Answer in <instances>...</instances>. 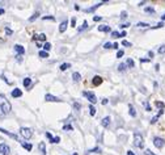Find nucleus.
<instances>
[{"label":"nucleus","instance_id":"nucleus-54","mask_svg":"<svg viewBox=\"0 0 165 155\" xmlns=\"http://www.w3.org/2000/svg\"><path fill=\"white\" fill-rule=\"evenodd\" d=\"M93 20H94V21H100V20H101V17H100V16H94Z\"/></svg>","mask_w":165,"mask_h":155},{"label":"nucleus","instance_id":"nucleus-43","mask_svg":"<svg viewBox=\"0 0 165 155\" xmlns=\"http://www.w3.org/2000/svg\"><path fill=\"white\" fill-rule=\"evenodd\" d=\"M163 26H164V24H163V23H159L156 26H153V29H160V28H163Z\"/></svg>","mask_w":165,"mask_h":155},{"label":"nucleus","instance_id":"nucleus-58","mask_svg":"<svg viewBox=\"0 0 165 155\" xmlns=\"http://www.w3.org/2000/svg\"><path fill=\"white\" fill-rule=\"evenodd\" d=\"M121 37H126V32H122V33H121Z\"/></svg>","mask_w":165,"mask_h":155},{"label":"nucleus","instance_id":"nucleus-9","mask_svg":"<svg viewBox=\"0 0 165 155\" xmlns=\"http://www.w3.org/2000/svg\"><path fill=\"white\" fill-rule=\"evenodd\" d=\"M67 25H68L67 20H64L63 23L59 25V32H60V33H64V32H66V29H67Z\"/></svg>","mask_w":165,"mask_h":155},{"label":"nucleus","instance_id":"nucleus-4","mask_svg":"<svg viewBox=\"0 0 165 155\" xmlns=\"http://www.w3.org/2000/svg\"><path fill=\"white\" fill-rule=\"evenodd\" d=\"M82 96H85L90 103H93V104L97 103V97H96V95H94L93 92H82Z\"/></svg>","mask_w":165,"mask_h":155},{"label":"nucleus","instance_id":"nucleus-47","mask_svg":"<svg viewBox=\"0 0 165 155\" xmlns=\"http://www.w3.org/2000/svg\"><path fill=\"white\" fill-rule=\"evenodd\" d=\"M4 117H5V113H4V112H3V109L0 108V118H4Z\"/></svg>","mask_w":165,"mask_h":155},{"label":"nucleus","instance_id":"nucleus-1","mask_svg":"<svg viewBox=\"0 0 165 155\" xmlns=\"http://www.w3.org/2000/svg\"><path fill=\"white\" fill-rule=\"evenodd\" d=\"M0 108L3 109V112L4 113H9L11 112V109H12V107H11V104L8 103V100L4 97L3 95H0Z\"/></svg>","mask_w":165,"mask_h":155},{"label":"nucleus","instance_id":"nucleus-37","mask_svg":"<svg viewBox=\"0 0 165 155\" xmlns=\"http://www.w3.org/2000/svg\"><path fill=\"white\" fill-rule=\"evenodd\" d=\"M159 53H160V54H164V53H165V46H164V45H163V46H160Z\"/></svg>","mask_w":165,"mask_h":155},{"label":"nucleus","instance_id":"nucleus-45","mask_svg":"<svg viewBox=\"0 0 165 155\" xmlns=\"http://www.w3.org/2000/svg\"><path fill=\"white\" fill-rule=\"evenodd\" d=\"M111 36L117 38V37H121V33H118V32H113V33H111Z\"/></svg>","mask_w":165,"mask_h":155},{"label":"nucleus","instance_id":"nucleus-60","mask_svg":"<svg viewBox=\"0 0 165 155\" xmlns=\"http://www.w3.org/2000/svg\"><path fill=\"white\" fill-rule=\"evenodd\" d=\"M161 20H165V15H163V16H161Z\"/></svg>","mask_w":165,"mask_h":155},{"label":"nucleus","instance_id":"nucleus-40","mask_svg":"<svg viewBox=\"0 0 165 155\" xmlns=\"http://www.w3.org/2000/svg\"><path fill=\"white\" fill-rule=\"evenodd\" d=\"M144 154H146V155H156V154H153V153H152L149 149H147L146 151H144Z\"/></svg>","mask_w":165,"mask_h":155},{"label":"nucleus","instance_id":"nucleus-35","mask_svg":"<svg viewBox=\"0 0 165 155\" xmlns=\"http://www.w3.org/2000/svg\"><path fill=\"white\" fill-rule=\"evenodd\" d=\"M122 45L126 46V47H130V46H131V43H130L128 41H125V39H123V41H122Z\"/></svg>","mask_w":165,"mask_h":155},{"label":"nucleus","instance_id":"nucleus-21","mask_svg":"<svg viewBox=\"0 0 165 155\" xmlns=\"http://www.w3.org/2000/svg\"><path fill=\"white\" fill-rule=\"evenodd\" d=\"M30 84H32V79H30V78H25V79H24V87L28 88Z\"/></svg>","mask_w":165,"mask_h":155},{"label":"nucleus","instance_id":"nucleus-52","mask_svg":"<svg viewBox=\"0 0 165 155\" xmlns=\"http://www.w3.org/2000/svg\"><path fill=\"white\" fill-rule=\"evenodd\" d=\"M5 33H7V34H9V36H11V34H12V30H11L9 28H5Z\"/></svg>","mask_w":165,"mask_h":155},{"label":"nucleus","instance_id":"nucleus-38","mask_svg":"<svg viewBox=\"0 0 165 155\" xmlns=\"http://www.w3.org/2000/svg\"><path fill=\"white\" fill-rule=\"evenodd\" d=\"M101 150H100L98 147H94V149H92V150H89V153H100Z\"/></svg>","mask_w":165,"mask_h":155},{"label":"nucleus","instance_id":"nucleus-28","mask_svg":"<svg viewBox=\"0 0 165 155\" xmlns=\"http://www.w3.org/2000/svg\"><path fill=\"white\" fill-rule=\"evenodd\" d=\"M51 49V43H49V42H46L45 45H43V51H49Z\"/></svg>","mask_w":165,"mask_h":155},{"label":"nucleus","instance_id":"nucleus-2","mask_svg":"<svg viewBox=\"0 0 165 155\" xmlns=\"http://www.w3.org/2000/svg\"><path fill=\"white\" fill-rule=\"evenodd\" d=\"M134 145L136 146L139 149H143V146H144V139H143V135L136 133L135 135H134Z\"/></svg>","mask_w":165,"mask_h":155},{"label":"nucleus","instance_id":"nucleus-49","mask_svg":"<svg viewBox=\"0 0 165 155\" xmlns=\"http://www.w3.org/2000/svg\"><path fill=\"white\" fill-rule=\"evenodd\" d=\"M46 137H47V138H49L50 141H51V139H53V138H54V137H53V135H51V134H50V133H49V131H47V133H46Z\"/></svg>","mask_w":165,"mask_h":155},{"label":"nucleus","instance_id":"nucleus-56","mask_svg":"<svg viewBox=\"0 0 165 155\" xmlns=\"http://www.w3.org/2000/svg\"><path fill=\"white\" fill-rule=\"evenodd\" d=\"M117 47H118V43L114 42V43H113V49H117Z\"/></svg>","mask_w":165,"mask_h":155},{"label":"nucleus","instance_id":"nucleus-48","mask_svg":"<svg viewBox=\"0 0 165 155\" xmlns=\"http://www.w3.org/2000/svg\"><path fill=\"white\" fill-rule=\"evenodd\" d=\"M156 105H157L159 108H161V109L164 108V104H163V103H160V101H157V103H156Z\"/></svg>","mask_w":165,"mask_h":155},{"label":"nucleus","instance_id":"nucleus-16","mask_svg":"<svg viewBox=\"0 0 165 155\" xmlns=\"http://www.w3.org/2000/svg\"><path fill=\"white\" fill-rule=\"evenodd\" d=\"M72 79H73L75 82H80V80H81V75H80L79 72H73V74H72Z\"/></svg>","mask_w":165,"mask_h":155},{"label":"nucleus","instance_id":"nucleus-26","mask_svg":"<svg viewBox=\"0 0 165 155\" xmlns=\"http://www.w3.org/2000/svg\"><path fill=\"white\" fill-rule=\"evenodd\" d=\"M40 57H41V58H47V57H49V53L43 51V50H40Z\"/></svg>","mask_w":165,"mask_h":155},{"label":"nucleus","instance_id":"nucleus-27","mask_svg":"<svg viewBox=\"0 0 165 155\" xmlns=\"http://www.w3.org/2000/svg\"><path fill=\"white\" fill-rule=\"evenodd\" d=\"M96 108H94L93 107V105H90V107H89V113H90V116H94V114H96Z\"/></svg>","mask_w":165,"mask_h":155},{"label":"nucleus","instance_id":"nucleus-5","mask_svg":"<svg viewBox=\"0 0 165 155\" xmlns=\"http://www.w3.org/2000/svg\"><path fill=\"white\" fill-rule=\"evenodd\" d=\"M153 145L157 149H163L165 146V141L163 138H160V137H155V138H153Z\"/></svg>","mask_w":165,"mask_h":155},{"label":"nucleus","instance_id":"nucleus-61","mask_svg":"<svg viewBox=\"0 0 165 155\" xmlns=\"http://www.w3.org/2000/svg\"><path fill=\"white\" fill-rule=\"evenodd\" d=\"M73 155H79V154H77V153H75V154H73Z\"/></svg>","mask_w":165,"mask_h":155},{"label":"nucleus","instance_id":"nucleus-7","mask_svg":"<svg viewBox=\"0 0 165 155\" xmlns=\"http://www.w3.org/2000/svg\"><path fill=\"white\" fill-rule=\"evenodd\" d=\"M101 83H102V78H101V76H98V75H96V76L92 79V84H93V86H96V87L100 86Z\"/></svg>","mask_w":165,"mask_h":155},{"label":"nucleus","instance_id":"nucleus-39","mask_svg":"<svg viewBox=\"0 0 165 155\" xmlns=\"http://www.w3.org/2000/svg\"><path fill=\"white\" fill-rule=\"evenodd\" d=\"M104 47H105V49H111V47H113V45H111L110 42H106L105 45H104Z\"/></svg>","mask_w":165,"mask_h":155},{"label":"nucleus","instance_id":"nucleus-12","mask_svg":"<svg viewBox=\"0 0 165 155\" xmlns=\"http://www.w3.org/2000/svg\"><path fill=\"white\" fill-rule=\"evenodd\" d=\"M98 30H100V32H104V33H107V32H110V26H107V25H100L98 26Z\"/></svg>","mask_w":165,"mask_h":155},{"label":"nucleus","instance_id":"nucleus-59","mask_svg":"<svg viewBox=\"0 0 165 155\" xmlns=\"http://www.w3.org/2000/svg\"><path fill=\"white\" fill-rule=\"evenodd\" d=\"M3 13H4V9L3 8H0V15H3Z\"/></svg>","mask_w":165,"mask_h":155},{"label":"nucleus","instance_id":"nucleus-23","mask_svg":"<svg viewBox=\"0 0 165 155\" xmlns=\"http://www.w3.org/2000/svg\"><path fill=\"white\" fill-rule=\"evenodd\" d=\"M126 66H128V67H134V66H135V63H134V61L131 59V58H128L127 61H126Z\"/></svg>","mask_w":165,"mask_h":155},{"label":"nucleus","instance_id":"nucleus-46","mask_svg":"<svg viewBox=\"0 0 165 155\" xmlns=\"http://www.w3.org/2000/svg\"><path fill=\"white\" fill-rule=\"evenodd\" d=\"M16 61L21 63V62H23V55H17V57H16Z\"/></svg>","mask_w":165,"mask_h":155},{"label":"nucleus","instance_id":"nucleus-17","mask_svg":"<svg viewBox=\"0 0 165 155\" xmlns=\"http://www.w3.org/2000/svg\"><path fill=\"white\" fill-rule=\"evenodd\" d=\"M100 6H102V3H100V4H97V6H94V7L86 8V9H84V11H85V12H93V11H96V9H97V8H98Z\"/></svg>","mask_w":165,"mask_h":155},{"label":"nucleus","instance_id":"nucleus-33","mask_svg":"<svg viewBox=\"0 0 165 155\" xmlns=\"http://www.w3.org/2000/svg\"><path fill=\"white\" fill-rule=\"evenodd\" d=\"M146 12L147 13H155V9L152 7H148V8H146Z\"/></svg>","mask_w":165,"mask_h":155},{"label":"nucleus","instance_id":"nucleus-34","mask_svg":"<svg viewBox=\"0 0 165 155\" xmlns=\"http://www.w3.org/2000/svg\"><path fill=\"white\" fill-rule=\"evenodd\" d=\"M63 129L64 130H73V127H72V125H64Z\"/></svg>","mask_w":165,"mask_h":155},{"label":"nucleus","instance_id":"nucleus-18","mask_svg":"<svg viewBox=\"0 0 165 155\" xmlns=\"http://www.w3.org/2000/svg\"><path fill=\"white\" fill-rule=\"evenodd\" d=\"M69 67H71V63H62V65H60V70H62V71H66V70L67 68H69Z\"/></svg>","mask_w":165,"mask_h":155},{"label":"nucleus","instance_id":"nucleus-25","mask_svg":"<svg viewBox=\"0 0 165 155\" xmlns=\"http://www.w3.org/2000/svg\"><path fill=\"white\" fill-rule=\"evenodd\" d=\"M38 17H40V12H36V13H34V15H33V16L29 19V21H30V23H32V21H34L36 19H38Z\"/></svg>","mask_w":165,"mask_h":155},{"label":"nucleus","instance_id":"nucleus-50","mask_svg":"<svg viewBox=\"0 0 165 155\" xmlns=\"http://www.w3.org/2000/svg\"><path fill=\"white\" fill-rule=\"evenodd\" d=\"M75 25H76V19L73 17V19L71 20V26H75Z\"/></svg>","mask_w":165,"mask_h":155},{"label":"nucleus","instance_id":"nucleus-53","mask_svg":"<svg viewBox=\"0 0 165 155\" xmlns=\"http://www.w3.org/2000/svg\"><path fill=\"white\" fill-rule=\"evenodd\" d=\"M101 104H102V105H106V104H107V99H102Z\"/></svg>","mask_w":165,"mask_h":155},{"label":"nucleus","instance_id":"nucleus-41","mask_svg":"<svg viewBox=\"0 0 165 155\" xmlns=\"http://www.w3.org/2000/svg\"><path fill=\"white\" fill-rule=\"evenodd\" d=\"M121 19H122V20L127 19V13H126V12H122V13H121Z\"/></svg>","mask_w":165,"mask_h":155},{"label":"nucleus","instance_id":"nucleus-11","mask_svg":"<svg viewBox=\"0 0 165 155\" xmlns=\"http://www.w3.org/2000/svg\"><path fill=\"white\" fill-rule=\"evenodd\" d=\"M101 125H102L104 127H107V126H109V125H110V117L107 116V117H105V118H102Z\"/></svg>","mask_w":165,"mask_h":155},{"label":"nucleus","instance_id":"nucleus-10","mask_svg":"<svg viewBox=\"0 0 165 155\" xmlns=\"http://www.w3.org/2000/svg\"><path fill=\"white\" fill-rule=\"evenodd\" d=\"M15 50L19 53V55H23L24 53H25V49L24 46H21V45H15Z\"/></svg>","mask_w":165,"mask_h":155},{"label":"nucleus","instance_id":"nucleus-13","mask_svg":"<svg viewBox=\"0 0 165 155\" xmlns=\"http://www.w3.org/2000/svg\"><path fill=\"white\" fill-rule=\"evenodd\" d=\"M0 131L4 133V134H7V135H9V137H12L13 139H19V137H17L16 134H12V133H9V131L5 130V129H2V127H0Z\"/></svg>","mask_w":165,"mask_h":155},{"label":"nucleus","instance_id":"nucleus-55","mask_svg":"<svg viewBox=\"0 0 165 155\" xmlns=\"http://www.w3.org/2000/svg\"><path fill=\"white\" fill-rule=\"evenodd\" d=\"M146 108H147V110H151V107H149L148 103H146Z\"/></svg>","mask_w":165,"mask_h":155},{"label":"nucleus","instance_id":"nucleus-57","mask_svg":"<svg viewBox=\"0 0 165 155\" xmlns=\"http://www.w3.org/2000/svg\"><path fill=\"white\" fill-rule=\"evenodd\" d=\"M127 155H135V154H134V153L131 151V150H130V151H127Z\"/></svg>","mask_w":165,"mask_h":155},{"label":"nucleus","instance_id":"nucleus-32","mask_svg":"<svg viewBox=\"0 0 165 155\" xmlns=\"http://www.w3.org/2000/svg\"><path fill=\"white\" fill-rule=\"evenodd\" d=\"M42 20H51V21H54L55 17L54 16H45V17H42Z\"/></svg>","mask_w":165,"mask_h":155},{"label":"nucleus","instance_id":"nucleus-24","mask_svg":"<svg viewBox=\"0 0 165 155\" xmlns=\"http://www.w3.org/2000/svg\"><path fill=\"white\" fill-rule=\"evenodd\" d=\"M86 28H88V23H86V21H84V23H82V25H81L77 30H79V32H82V30H85Z\"/></svg>","mask_w":165,"mask_h":155},{"label":"nucleus","instance_id":"nucleus-31","mask_svg":"<svg viewBox=\"0 0 165 155\" xmlns=\"http://www.w3.org/2000/svg\"><path fill=\"white\" fill-rule=\"evenodd\" d=\"M60 142V138L59 137H54L53 139H51V143H59Z\"/></svg>","mask_w":165,"mask_h":155},{"label":"nucleus","instance_id":"nucleus-22","mask_svg":"<svg viewBox=\"0 0 165 155\" xmlns=\"http://www.w3.org/2000/svg\"><path fill=\"white\" fill-rule=\"evenodd\" d=\"M34 38H36V39H40V41H46V34L41 33V34H38V36H36Z\"/></svg>","mask_w":165,"mask_h":155},{"label":"nucleus","instance_id":"nucleus-44","mask_svg":"<svg viewBox=\"0 0 165 155\" xmlns=\"http://www.w3.org/2000/svg\"><path fill=\"white\" fill-rule=\"evenodd\" d=\"M157 120H159V116H155L151 120V124H156V122H157Z\"/></svg>","mask_w":165,"mask_h":155},{"label":"nucleus","instance_id":"nucleus-15","mask_svg":"<svg viewBox=\"0 0 165 155\" xmlns=\"http://www.w3.org/2000/svg\"><path fill=\"white\" fill-rule=\"evenodd\" d=\"M38 149H40V151L43 155H46V145H45V142H41L40 145H38Z\"/></svg>","mask_w":165,"mask_h":155},{"label":"nucleus","instance_id":"nucleus-19","mask_svg":"<svg viewBox=\"0 0 165 155\" xmlns=\"http://www.w3.org/2000/svg\"><path fill=\"white\" fill-rule=\"evenodd\" d=\"M128 109H130V116H131V117H135V116H136V112H135V109H134V107H132L131 104L128 105Z\"/></svg>","mask_w":165,"mask_h":155},{"label":"nucleus","instance_id":"nucleus-29","mask_svg":"<svg viewBox=\"0 0 165 155\" xmlns=\"http://www.w3.org/2000/svg\"><path fill=\"white\" fill-rule=\"evenodd\" d=\"M136 26H139V28H148L149 24H147V23H138Z\"/></svg>","mask_w":165,"mask_h":155},{"label":"nucleus","instance_id":"nucleus-3","mask_svg":"<svg viewBox=\"0 0 165 155\" xmlns=\"http://www.w3.org/2000/svg\"><path fill=\"white\" fill-rule=\"evenodd\" d=\"M20 134L23 135L25 139H29V138H32V135H33V130L30 129V127H21Z\"/></svg>","mask_w":165,"mask_h":155},{"label":"nucleus","instance_id":"nucleus-42","mask_svg":"<svg viewBox=\"0 0 165 155\" xmlns=\"http://www.w3.org/2000/svg\"><path fill=\"white\" fill-rule=\"evenodd\" d=\"M123 54H125V53H123L122 50H119L118 53H117V58H121V57H123Z\"/></svg>","mask_w":165,"mask_h":155},{"label":"nucleus","instance_id":"nucleus-6","mask_svg":"<svg viewBox=\"0 0 165 155\" xmlns=\"http://www.w3.org/2000/svg\"><path fill=\"white\" fill-rule=\"evenodd\" d=\"M9 147H8V146L5 145V143H2L0 145V154L2 155H9Z\"/></svg>","mask_w":165,"mask_h":155},{"label":"nucleus","instance_id":"nucleus-36","mask_svg":"<svg viewBox=\"0 0 165 155\" xmlns=\"http://www.w3.org/2000/svg\"><path fill=\"white\" fill-rule=\"evenodd\" d=\"M73 108H75L76 110H80L81 107H80V104H79V103H73Z\"/></svg>","mask_w":165,"mask_h":155},{"label":"nucleus","instance_id":"nucleus-14","mask_svg":"<svg viewBox=\"0 0 165 155\" xmlns=\"http://www.w3.org/2000/svg\"><path fill=\"white\" fill-rule=\"evenodd\" d=\"M21 95H23V92H21V90H19V88H15V90L12 91V97H20Z\"/></svg>","mask_w":165,"mask_h":155},{"label":"nucleus","instance_id":"nucleus-51","mask_svg":"<svg viewBox=\"0 0 165 155\" xmlns=\"http://www.w3.org/2000/svg\"><path fill=\"white\" fill-rule=\"evenodd\" d=\"M127 26H130V24H128V23H126V24H122V25H121V28L125 29V28H127Z\"/></svg>","mask_w":165,"mask_h":155},{"label":"nucleus","instance_id":"nucleus-30","mask_svg":"<svg viewBox=\"0 0 165 155\" xmlns=\"http://www.w3.org/2000/svg\"><path fill=\"white\" fill-rule=\"evenodd\" d=\"M126 68H127V66H126V63H121V65L118 66V70H119V71H125Z\"/></svg>","mask_w":165,"mask_h":155},{"label":"nucleus","instance_id":"nucleus-8","mask_svg":"<svg viewBox=\"0 0 165 155\" xmlns=\"http://www.w3.org/2000/svg\"><path fill=\"white\" fill-rule=\"evenodd\" d=\"M45 100H46V101H54V103H56V101H60L58 97H55V96L50 95V94H47V95L45 96Z\"/></svg>","mask_w":165,"mask_h":155},{"label":"nucleus","instance_id":"nucleus-20","mask_svg":"<svg viewBox=\"0 0 165 155\" xmlns=\"http://www.w3.org/2000/svg\"><path fill=\"white\" fill-rule=\"evenodd\" d=\"M21 145H23V147L24 149H26L28 151H30V150L33 149V146H32V143H25V142H21Z\"/></svg>","mask_w":165,"mask_h":155}]
</instances>
